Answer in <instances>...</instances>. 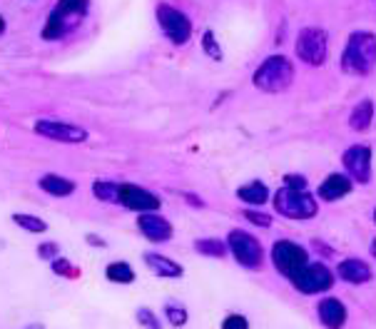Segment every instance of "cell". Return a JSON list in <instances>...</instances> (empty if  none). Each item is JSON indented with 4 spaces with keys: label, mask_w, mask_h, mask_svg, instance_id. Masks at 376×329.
I'll use <instances>...</instances> for the list:
<instances>
[{
    "label": "cell",
    "mask_w": 376,
    "mask_h": 329,
    "mask_svg": "<svg viewBox=\"0 0 376 329\" xmlns=\"http://www.w3.org/2000/svg\"><path fill=\"white\" fill-rule=\"evenodd\" d=\"M105 277H107V282H112V285H133L135 270H133L130 262L117 260V262H110V265L105 267Z\"/></svg>",
    "instance_id": "cell-21"
},
{
    "label": "cell",
    "mask_w": 376,
    "mask_h": 329,
    "mask_svg": "<svg viewBox=\"0 0 376 329\" xmlns=\"http://www.w3.org/2000/svg\"><path fill=\"white\" fill-rule=\"evenodd\" d=\"M291 80H294V65L286 55H269L252 75V83L262 92H284L289 90Z\"/></svg>",
    "instance_id": "cell-3"
},
{
    "label": "cell",
    "mask_w": 376,
    "mask_h": 329,
    "mask_svg": "<svg viewBox=\"0 0 376 329\" xmlns=\"http://www.w3.org/2000/svg\"><path fill=\"white\" fill-rule=\"evenodd\" d=\"M135 319H138V322L142 324L145 329H162V322H159V317L150 307H140L138 312H135Z\"/></svg>",
    "instance_id": "cell-27"
},
{
    "label": "cell",
    "mask_w": 376,
    "mask_h": 329,
    "mask_svg": "<svg viewBox=\"0 0 376 329\" xmlns=\"http://www.w3.org/2000/svg\"><path fill=\"white\" fill-rule=\"evenodd\" d=\"M339 65L346 75H369L376 68V35L369 30H351L341 50Z\"/></svg>",
    "instance_id": "cell-1"
},
{
    "label": "cell",
    "mask_w": 376,
    "mask_h": 329,
    "mask_svg": "<svg viewBox=\"0 0 376 329\" xmlns=\"http://www.w3.org/2000/svg\"><path fill=\"white\" fill-rule=\"evenodd\" d=\"M37 187L50 197H70L78 190V185H75L73 180H68V177H63V175H55V172H48V175L40 177V180H37Z\"/></svg>",
    "instance_id": "cell-18"
},
{
    "label": "cell",
    "mask_w": 376,
    "mask_h": 329,
    "mask_svg": "<svg viewBox=\"0 0 376 329\" xmlns=\"http://www.w3.org/2000/svg\"><path fill=\"white\" fill-rule=\"evenodd\" d=\"M202 50L212 60H222V45L217 43V35L214 30H205L202 32Z\"/></svg>",
    "instance_id": "cell-26"
},
{
    "label": "cell",
    "mask_w": 376,
    "mask_h": 329,
    "mask_svg": "<svg viewBox=\"0 0 376 329\" xmlns=\"http://www.w3.org/2000/svg\"><path fill=\"white\" fill-rule=\"evenodd\" d=\"M32 130H35V135H40V138H48V140L65 143V145H80L87 140L85 128L70 125V122H63V120H35Z\"/></svg>",
    "instance_id": "cell-10"
},
{
    "label": "cell",
    "mask_w": 376,
    "mask_h": 329,
    "mask_svg": "<svg viewBox=\"0 0 376 329\" xmlns=\"http://www.w3.org/2000/svg\"><path fill=\"white\" fill-rule=\"evenodd\" d=\"M222 329H249V319L242 314H227L222 319Z\"/></svg>",
    "instance_id": "cell-31"
},
{
    "label": "cell",
    "mask_w": 376,
    "mask_h": 329,
    "mask_svg": "<svg viewBox=\"0 0 376 329\" xmlns=\"http://www.w3.org/2000/svg\"><path fill=\"white\" fill-rule=\"evenodd\" d=\"M25 329H43V324H30V327H25Z\"/></svg>",
    "instance_id": "cell-37"
},
{
    "label": "cell",
    "mask_w": 376,
    "mask_h": 329,
    "mask_svg": "<svg viewBox=\"0 0 376 329\" xmlns=\"http://www.w3.org/2000/svg\"><path fill=\"white\" fill-rule=\"evenodd\" d=\"M371 122H374V102L369 97H364L361 102H356L354 110L349 115V128L354 133H366L371 128Z\"/></svg>",
    "instance_id": "cell-19"
},
{
    "label": "cell",
    "mask_w": 376,
    "mask_h": 329,
    "mask_svg": "<svg viewBox=\"0 0 376 329\" xmlns=\"http://www.w3.org/2000/svg\"><path fill=\"white\" fill-rule=\"evenodd\" d=\"M195 250L205 257H217V260H222V257L229 255L227 242H222V239H212V237L195 239Z\"/></svg>",
    "instance_id": "cell-22"
},
{
    "label": "cell",
    "mask_w": 376,
    "mask_h": 329,
    "mask_svg": "<svg viewBox=\"0 0 376 329\" xmlns=\"http://www.w3.org/2000/svg\"><path fill=\"white\" fill-rule=\"evenodd\" d=\"M244 217H247V222L257 225V227H272V217L267 213H257V210H244Z\"/></svg>",
    "instance_id": "cell-30"
},
{
    "label": "cell",
    "mask_w": 376,
    "mask_h": 329,
    "mask_svg": "<svg viewBox=\"0 0 376 329\" xmlns=\"http://www.w3.org/2000/svg\"><path fill=\"white\" fill-rule=\"evenodd\" d=\"M138 229L145 239L159 244V242H170L175 229L172 222L167 217H162L159 213H147V215H138Z\"/></svg>",
    "instance_id": "cell-13"
},
{
    "label": "cell",
    "mask_w": 376,
    "mask_h": 329,
    "mask_svg": "<svg viewBox=\"0 0 376 329\" xmlns=\"http://www.w3.org/2000/svg\"><path fill=\"white\" fill-rule=\"evenodd\" d=\"M274 210L286 220H312L319 213L317 200L307 190H294V187L281 185L274 195Z\"/></svg>",
    "instance_id": "cell-4"
},
{
    "label": "cell",
    "mask_w": 376,
    "mask_h": 329,
    "mask_svg": "<svg viewBox=\"0 0 376 329\" xmlns=\"http://www.w3.org/2000/svg\"><path fill=\"white\" fill-rule=\"evenodd\" d=\"M291 285H294V289H297L299 294H319V292H327V289H332L334 285V275L332 270H329L327 265H322V262H314V265H307L302 272H297V275L291 277Z\"/></svg>",
    "instance_id": "cell-9"
},
{
    "label": "cell",
    "mask_w": 376,
    "mask_h": 329,
    "mask_svg": "<svg viewBox=\"0 0 376 329\" xmlns=\"http://www.w3.org/2000/svg\"><path fill=\"white\" fill-rule=\"evenodd\" d=\"M3 32H6V18L0 16V35H3Z\"/></svg>",
    "instance_id": "cell-35"
},
{
    "label": "cell",
    "mask_w": 376,
    "mask_h": 329,
    "mask_svg": "<svg viewBox=\"0 0 376 329\" xmlns=\"http://www.w3.org/2000/svg\"><path fill=\"white\" fill-rule=\"evenodd\" d=\"M85 242L87 244H92V247H102V250H105V247H107V242H105V239H102L100 237V234H85Z\"/></svg>",
    "instance_id": "cell-33"
},
{
    "label": "cell",
    "mask_w": 376,
    "mask_h": 329,
    "mask_svg": "<svg viewBox=\"0 0 376 329\" xmlns=\"http://www.w3.org/2000/svg\"><path fill=\"white\" fill-rule=\"evenodd\" d=\"M294 50H297V58L302 60V63L312 65V68H322L329 58L327 30L317 25H309V28H304V30H299Z\"/></svg>",
    "instance_id": "cell-5"
},
{
    "label": "cell",
    "mask_w": 376,
    "mask_h": 329,
    "mask_svg": "<svg viewBox=\"0 0 376 329\" xmlns=\"http://www.w3.org/2000/svg\"><path fill=\"white\" fill-rule=\"evenodd\" d=\"M336 275H339V280L349 282V285H364V282L371 280V267L366 265L364 260L349 257V260L339 262V267H336Z\"/></svg>",
    "instance_id": "cell-17"
},
{
    "label": "cell",
    "mask_w": 376,
    "mask_h": 329,
    "mask_svg": "<svg viewBox=\"0 0 376 329\" xmlns=\"http://www.w3.org/2000/svg\"><path fill=\"white\" fill-rule=\"evenodd\" d=\"M317 317L327 329H341L346 324V317H349V314H346V307H344V302H341V299L327 297V299H322V302H319Z\"/></svg>",
    "instance_id": "cell-15"
},
{
    "label": "cell",
    "mask_w": 376,
    "mask_h": 329,
    "mask_svg": "<svg viewBox=\"0 0 376 329\" xmlns=\"http://www.w3.org/2000/svg\"><path fill=\"white\" fill-rule=\"evenodd\" d=\"M185 200H187V202H192V205H197V208H205V202H202L200 197L190 195V192H185Z\"/></svg>",
    "instance_id": "cell-34"
},
{
    "label": "cell",
    "mask_w": 376,
    "mask_h": 329,
    "mask_svg": "<svg viewBox=\"0 0 376 329\" xmlns=\"http://www.w3.org/2000/svg\"><path fill=\"white\" fill-rule=\"evenodd\" d=\"M351 187H354V180H351L346 172H334V175H329L327 180L319 185L317 195H319V200H324V202H336L349 195Z\"/></svg>",
    "instance_id": "cell-14"
},
{
    "label": "cell",
    "mask_w": 376,
    "mask_h": 329,
    "mask_svg": "<svg viewBox=\"0 0 376 329\" xmlns=\"http://www.w3.org/2000/svg\"><path fill=\"white\" fill-rule=\"evenodd\" d=\"M164 317H167V322H170L172 327H185L187 319H190V314H187L185 304L172 302V299H170V302L164 304Z\"/></svg>",
    "instance_id": "cell-25"
},
{
    "label": "cell",
    "mask_w": 376,
    "mask_h": 329,
    "mask_svg": "<svg viewBox=\"0 0 376 329\" xmlns=\"http://www.w3.org/2000/svg\"><path fill=\"white\" fill-rule=\"evenodd\" d=\"M341 164H344L346 175L354 182H366L371 180V148L369 145H351L344 155H341Z\"/></svg>",
    "instance_id": "cell-12"
},
{
    "label": "cell",
    "mask_w": 376,
    "mask_h": 329,
    "mask_svg": "<svg viewBox=\"0 0 376 329\" xmlns=\"http://www.w3.org/2000/svg\"><path fill=\"white\" fill-rule=\"evenodd\" d=\"M227 250L237 260V265H242L244 270H260L265 265V250H262L260 239L255 234L232 229L227 234Z\"/></svg>",
    "instance_id": "cell-6"
},
{
    "label": "cell",
    "mask_w": 376,
    "mask_h": 329,
    "mask_svg": "<svg viewBox=\"0 0 376 329\" xmlns=\"http://www.w3.org/2000/svg\"><path fill=\"white\" fill-rule=\"evenodd\" d=\"M37 257H40V260H48V262L58 260V257H60V244L58 242L37 244Z\"/></svg>",
    "instance_id": "cell-29"
},
{
    "label": "cell",
    "mask_w": 376,
    "mask_h": 329,
    "mask_svg": "<svg viewBox=\"0 0 376 329\" xmlns=\"http://www.w3.org/2000/svg\"><path fill=\"white\" fill-rule=\"evenodd\" d=\"M142 260H145V265L152 270V275L164 277V280H180V277L185 275L180 262L170 260V257H164V255H157V252H147Z\"/></svg>",
    "instance_id": "cell-16"
},
{
    "label": "cell",
    "mask_w": 376,
    "mask_h": 329,
    "mask_svg": "<svg viewBox=\"0 0 376 329\" xmlns=\"http://www.w3.org/2000/svg\"><path fill=\"white\" fill-rule=\"evenodd\" d=\"M92 195L100 202H115L120 205V185L110 180H95L92 182Z\"/></svg>",
    "instance_id": "cell-23"
},
{
    "label": "cell",
    "mask_w": 376,
    "mask_h": 329,
    "mask_svg": "<svg viewBox=\"0 0 376 329\" xmlns=\"http://www.w3.org/2000/svg\"><path fill=\"white\" fill-rule=\"evenodd\" d=\"M374 222H376V208H374Z\"/></svg>",
    "instance_id": "cell-38"
},
{
    "label": "cell",
    "mask_w": 376,
    "mask_h": 329,
    "mask_svg": "<svg viewBox=\"0 0 376 329\" xmlns=\"http://www.w3.org/2000/svg\"><path fill=\"white\" fill-rule=\"evenodd\" d=\"M272 262H274V270L281 277L291 280L297 272H302L309 265V255L302 244L291 242V239H277L272 244Z\"/></svg>",
    "instance_id": "cell-8"
},
{
    "label": "cell",
    "mask_w": 376,
    "mask_h": 329,
    "mask_svg": "<svg viewBox=\"0 0 376 329\" xmlns=\"http://www.w3.org/2000/svg\"><path fill=\"white\" fill-rule=\"evenodd\" d=\"M50 267H53V275H58V277H68V280L78 277V270H75V267L70 265V260H65V257L53 260V262H50Z\"/></svg>",
    "instance_id": "cell-28"
},
{
    "label": "cell",
    "mask_w": 376,
    "mask_h": 329,
    "mask_svg": "<svg viewBox=\"0 0 376 329\" xmlns=\"http://www.w3.org/2000/svg\"><path fill=\"white\" fill-rule=\"evenodd\" d=\"M371 3H374V6H376V0H371Z\"/></svg>",
    "instance_id": "cell-39"
},
{
    "label": "cell",
    "mask_w": 376,
    "mask_h": 329,
    "mask_svg": "<svg viewBox=\"0 0 376 329\" xmlns=\"http://www.w3.org/2000/svg\"><path fill=\"white\" fill-rule=\"evenodd\" d=\"M284 185L294 190H307V177L304 175H284Z\"/></svg>",
    "instance_id": "cell-32"
},
{
    "label": "cell",
    "mask_w": 376,
    "mask_h": 329,
    "mask_svg": "<svg viewBox=\"0 0 376 329\" xmlns=\"http://www.w3.org/2000/svg\"><path fill=\"white\" fill-rule=\"evenodd\" d=\"M13 222L18 225L20 229H25V232H30V234H43V232H48V222H45L43 217H35V215H13Z\"/></svg>",
    "instance_id": "cell-24"
},
{
    "label": "cell",
    "mask_w": 376,
    "mask_h": 329,
    "mask_svg": "<svg viewBox=\"0 0 376 329\" xmlns=\"http://www.w3.org/2000/svg\"><path fill=\"white\" fill-rule=\"evenodd\" d=\"M237 197L244 202V205H252V208H260L269 200V187L265 185L262 180H252L247 185H242L237 190Z\"/></svg>",
    "instance_id": "cell-20"
},
{
    "label": "cell",
    "mask_w": 376,
    "mask_h": 329,
    "mask_svg": "<svg viewBox=\"0 0 376 329\" xmlns=\"http://www.w3.org/2000/svg\"><path fill=\"white\" fill-rule=\"evenodd\" d=\"M371 257L376 260V237H374V242H371Z\"/></svg>",
    "instance_id": "cell-36"
},
{
    "label": "cell",
    "mask_w": 376,
    "mask_h": 329,
    "mask_svg": "<svg viewBox=\"0 0 376 329\" xmlns=\"http://www.w3.org/2000/svg\"><path fill=\"white\" fill-rule=\"evenodd\" d=\"M154 18H157V25H159V30H162V35L167 37L172 45L190 43L192 20L182 11H177L175 6H167V3H159V6L154 8Z\"/></svg>",
    "instance_id": "cell-7"
},
{
    "label": "cell",
    "mask_w": 376,
    "mask_h": 329,
    "mask_svg": "<svg viewBox=\"0 0 376 329\" xmlns=\"http://www.w3.org/2000/svg\"><path fill=\"white\" fill-rule=\"evenodd\" d=\"M120 205L130 213L138 215H147V213H157L162 200H159L154 192H150L142 185H133V182H122L120 185Z\"/></svg>",
    "instance_id": "cell-11"
},
{
    "label": "cell",
    "mask_w": 376,
    "mask_h": 329,
    "mask_svg": "<svg viewBox=\"0 0 376 329\" xmlns=\"http://www.w3.org/2000/svg\"><path fill=\"white\" fill-rule=\"evenodd\" d=\"M90 11V0H58L43 25V40H63Z\"/></svg>",
    "instance_id": "cell-2"
}]
</instances>
